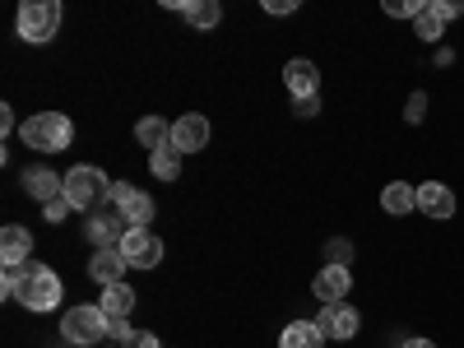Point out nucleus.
I'll return each instance as SVG.
<instances>
[{
  "label": "nucleus",
  "instance_id": "f257e3e1",
  "mask_svg": "<svg viewBox=\"0 0 464 348\" xmlns=\"http://www.w3.org/2000/svg\"><path fill=\"white\" fill-rule=\"evenodd\" d=\"M111 186H116V181H107V172H102V168H93V163H74V168L65 172V200H70V209L93 214L98 205L107 209Z\"/></svg>",
  "mask_w": 464,
  "mask_h": 348
},
{
  "label": "nucleus",
  "instance_id": "f03ea898",
  "mask_svg": "<svg viewBox=\"0 0 464 348\" xmlns=\"http://www.w3.org/2000/svg\"><path fill=\"white\" fill-rule=\"evenodd\" d=\"M19 135L37 153H61L74 140V121H70V116H61V111H33L28 121L19 126Z\"/></svg>",
  "mask_w": 464,
  "mask_h": 348
},
{
  "label": "nucleus",
  "instance_id": "7ed1b4c3",
  "mask_svg": "<svg viewBox=\"0 0 464 348\" xmlns=\"http://www.w3.org/2000/svg\"><path fill=\"white\" fill-rule=\"evenodd\" d=\"M61 14H65V10L56 5V0H24L14 28H19L24 43H52L56 28H61Z\"/></svg>",
  "mask_w": 464,
  "mask_h": 348
},
{
  "label": "nucleus",
  "instance_id": "20e7f679",
  "mask_svg": "<svg viewBox=\"0 0 464 348\" xmlns=\"http://www.w3.org/2000/svg\"><path fill=\"white\" fill-rule=\"evenodd\" d=\"M65 297V284L52 265H28V279H24V293L19 302L28 306V312H56Z\"/></svg>",
  "mask_w": 464,
  "mask_h": 348
},
{
  "label": "nucleus",
  "instance_id": "39448f33",
  "mask_svg": "<svg viewBox=\"0 0 464 348\" xmlns=\"http://www.w3.org/2000/svg\"><path fill=\"white\" fill-rule=\"evenodd\" d=\"M61 334L70 343H98L107 334V312L102 306H70L65 321H61Z\"/></svg>",
  "mask_w": 464,
  "mask_h": 348
},
{
  "label": "nucleus",
  "instance_id": "423d86ee",
  "mask_svg": "<svg viewBox=\"0 0 464 348\" xmlns=\"http://www.w3.org/2000/svg\"><path fill=\"white\" fill-rule=\"evenodd\" d=\"M116 214H121L130 227H149L153 223V200L144 196V190H135L130 181H116L111 186V200H107Z\"/></svg>",
  "mask_w": 464,
  "mask_h": 348
},
{
  "label": "nucleus",
  "instance_id": "0eeeda50",
  "mask_svg": "<svg viewBox=\"0 0 464 348\" xmlns=\"http://www.w3.org/2000/svg\"><path fill=\"white\" fill-rule=\"evenodd\" d=\"M116 251L126 256V265H130V269H153V265L163 260V242L153 237L149 227H130L126 237H121V246H116Z\"/></svg>",
  "mask_w": 464,
  "mask_h": 348
},
{
  "label": "nucleus",
  "instance_id": "6e6552de",
  "mask_svg": "<svg viewBox=\"0 0 464 348\" xmlns=\"http://www.w3.org/2000/svg\"><path fill=\"white\" fill-rule=\"evenodd\" d=\"M172 149H177V153H200V149H209V116H200V111L177 116V121H172Z\"/></svg>",
  "mask_w": 464,
  "mask_h": 348
},
{
  "label": "nucleus",
  "instance_id": "1a4fd4ad",
  "mask_svg": "<svg viewBox=\"0 0 464 348\" xmlns=\"http://www.w3.org/2000/svg\"><path fill=\"white\" fill-rule=\"evenodd\" d=\"M284 84H288V93H293L297 102H312V98L321 93V70H316V61L293 56V61L284 65Z\"/></svg>",
  "mask_w": 464,
  "mask_h": 348
},
{
  "label": "nucleus",
  "instance_id": "9d476101",
  "mask_svg": "<svg viewBox=\"0 0 464 348\" xmlns=\"http://www.w3.org/2000/svg\"><path fill=\"white\" fill-rule=\"evenodd\" d=\"M418 214L432 218V223L455 218V190H450L446 181H422V186H418Z\"/></svg>",
  "mask_w": 464,
  "mask_h": 348
},
{
  "label": "nucleus",
  "instance_id": "9b49d317",
  "mask_svg": "<svg viewBox=\"0 0 464 348\" xmlns=\"http://www.w3.org/2000/svg\"><path fill=\"white\" fill-rule=\"evenodd\" d=\"M316 325L325 330V339H353L362 330V316H358V306H348V302H330V306H321Z\"/></svg>",
  "mask_w": 464,
  "mask_h": 348
},
{
  "label": "nucleus",
  "instance_id": "f8f14e48",
  "mask_svg": "<svg viewBox=\"0 0 464 348\" xmlns=\"http://www.w3.org/2000/svg\"><path fill=\"white\" fill-rule=\"evenodd\" d=\"M348 288H353V269H348V265H325L321 275L312 279V293H316L321 306H330V302H348Z\"/></svg>",
  "mask_w": 464,
  "mask_h": 348
},
{
  "label": "nucleus",
  "instance_id": "ddd939ff",
  "mask_svg": "<svg viewBox=\"0 0 464 348\" xmlns=\"http://www.w3.org/2000/svg\"><path fill=\"white\" fill-rule=\"evenodd\" d=\"M126 232H130V223H126L121 214H116L111 205H107L102 214H93V218H89V242H93L98 251H102V246H121Z\"/></svg>",
  "mask_w": 464,
  "mask_h": 348
},
{
  "label": "nucleus",
  "instance_id": "4468645a",
  "mask_svg": "<svg viewBox=\"0 0 464 348\" xmlns=\"http://www.w3.org/2000/svg\"><path fill=\"white\" fill-rule=\"evenodd\" d=\"M126 256L116 251V246H102V251H93V260H89V275H93V284H102V288H111V284H126Z\"/></svg>",
  "mask_w": 464,
  "mask_h": 348
},
{
  "label": "nucleus",
  "instance_id": "2eb2a0df",
  "mask_svg": "<svg viewBox=\"0 0 464 348\" xmlns=\"http://www.w3.org/2000/svg\"><path fill=\"white\" fill-rule=\"evenodd\" d=\"M24 186H28V196L43 200V205H52V200L65 196V177L52 172V168H28V172H24Z\"/></svg>",
  "mask_w": 464,
  "mask_h": 348
},
{
  "label": "nucleus",
  "instance_id": "dca6fc26",
  "mask_svg": "<svg viewBox=\"0 0 464 348\" xmlns=\"http://www.w3.org/2000/svg\"><path fill=\"white\" fill-rule=\"evenodd\" d=\"M28 256H33V232L19 227V223L0 227V260L5 265H28Z\"/></svg>",
  "mask_w": 464,
  "mask_h": 348
},
{
  "label": "nucleus",
  "instance_id": "f3484780",
  "mask_svg": "<svg viewBox=\"0 0 464 348\" xmlns=\"http://www.w3.org/2000/svg\"><path fill=\"white\" fill-rule=\"evenodd\" d=\"M381 209L391 214V218H404L418 209V186L409 181H391V186H381Z\"/></svg>",
  "mask_w": 464,
  "mask_h": 348
},
{
  "label": "nucleus",
  "instance_id": "a211bd4d",
  "mask_svg": "<svg viewBox=\"0 0 464 348\" xmlns=\"http://www.w3.org/2000/svg\"><path fill=\"white\" fill-rule=\"evenodd\" d=\"M413 33L422 43H441L446 37V14H441V0H422L418 14H413Z\"/></svg>",
  "mask_w": 464,
  "mask_h": 348
},
{
  "label": "nucleus",
  "instance_id": "6ab92c4d",
  "mask_svg": "<svg viewBox=\"0 0 464 348\" xmlns=\"http://www.w3.org/2000/svg\"><path fill=\"white\" fill-rule=\"evenodd\" d=\"M279 348H325V330L316 321H288L279 334Z\"/></svg>",
  "mask_w": 464,
  "mask_h": 348
},
{
  "label": "nucleus",
  "instance_id": "aec40b11",
  "mask_svg": "<svg viewBox=\"0 0 464 348\" xmlns=\"http://www.w3.org/2000/svg\"><path fill=\"white\" fill-rule=\"evenodd\" d=\"M135 140H140L149 153L172 149V121H163V116H144V121L135 126Z\"/></svg>",
  "mask_w": 464,
  "mask_h": 348
},
{
  "label": "nucleus",
  "instance_id": "412c9836",
  "mask_svg": "<svg viewBox=\"0 0 464 348\" xmlns=\"http://www.w3.org/2000/svg\"><path fill=\"white\" fill-rule=\"evenodd\" d=\"M102 312H107V321H121V316H130V306H135V288L130 284H111V288H102Z\"/></svg>",
  "mask_w": 464,
  "mask_h": 348
},
{
  "label": "nucleus",
  "instance_id": "4be33fe9",
  "mask_svg": "<svg viewBox=\"0 0 464 348\" xmlns=\"http://www.w3.org/2000/svg\"><path fill=\"white\" fill-rule=\"evenodd\" d=\"M181 14H186V24H190V28H218L223 5H218V0H186Z\"/></svg>",
  "mask_w": 464,
  "mask_h": 348
},
{
  "label": "nucleus",
  "instance_id": "5701e85b",
  "mask_svg": "<svg viewBox=\"0 0 464 348\" xmlns=\"http://www.w3.org/2000/svg\"><path fill=\"white\" fill-rule=\"evenodd\" d=\"M149 172L159 177V181H177V177H181V153H177V149L149 153Z\"/></svg>",
  "mask_w": 464,
  "mask_h": 348
},
{
  "label": "nucleus",
  "instance_id": "b1692460",
  "mask_svg": "<svg viewBox=\"0 0 464 348\" xmlns=\"http://www.w3.org/2000/svg\"><path fill=\"white\" fill-rule=\"evenodd\" d=\"M24 279H28V265H5V279H0V293L19 302V293H24Z\"/></svg>",
  "mask_w": 464,
  "mask_h": 348
},
{
  "label": "nucleus",
  "instance_id": "393cba45",
  "mask_svg": "<svg viewBox=\"0 0 464 348\" xmlns=\"http://www.w3.org/2000/svg\"><path fill=\"white\" fill-rule=\"evenodd\" d=\"M107 339H116V343H126V339H135L130 321H126V316H121V321H107Z\"/></svg>",
  "mask_w": 464,
  "mask_h": 348
},
{
  "label": "nucleus",
  "instance_id": "a878e982",
  "mask_svg": "<svg viewBox=\"0 0 464 348\" xmlns=\"http://www.w3.org/2000/svg\"><path fill=\"white\" fill-rule=\"evenodd\" d=\"M404 116H409V121L418 126L422 116H428V93H413V98H409V111H404Z\"/></svg>",
  "mask_w": 464,
  "mask_h": 348
},
{
  "label": "nucleus",
  "instance_id": "bb28decb",
  "mask_svg": "<svg viewBox=\"0 0 464 348\" xmlns=\"http://www.w3.org/2000/svg\"><path fill=\"white\" fill-rule=\"evenodd\" d=\"M65 214H70V200H65V196H61V200H52V205H43V218H47V223H61Z\"/></svg>",
  "mask_w": 464,
  "mask_h": 348
},
{
  "label": "nucleus",
  "instance_id": "cd10ccee",
  "mask_svg": "<svg viewBox=\"0 0 464 348\" xmlns=\"http://www.w3.org/2000/svg\"><path fill=\"white\" fill-rule=\"evenodd\" d=\"M385 14H395V19H404V14H409V19H413V14H418V5H404V0H385Z\"/></svg>",
  "mask_w": 464,
  "mask_h": 348
},
{
  "label": "nucleus",
  "instance_id": "c85d7f7f",
  "mask_svg": "<svg viewBox=\"0 0 464 348\" xmlns=\"http://www.w3.org/2000/svg\"><path fill=\"white\" fill-rule=\"evenodd\" d=\"M265 10H269V14H293L297 0H265Z\"/></svg>",
  "mask_w": 464,
  "mask_h": 348
},
{
  "label": "nucleus",
  "instance_id": "c756f323",
  "mask_svg": "<svg viewBox=\"0 0 464 348\" xmlns=\"http://www.w3.org/2000/svg\"><path fill=\"white\" fill-rule=\"evenodd\" d=\"M441 14H446V24H450V19L464 14V5H459V0H441Z\"/></svg>",
  "mask_w": 464,
  "mask_h": 348
},
{
  "label": "nucleus",
  "instance_id": "7c9ffc66",
  "mask_svg": "<svg viewBox=\"0 0 464 348\" xmlns=\"http://www.w3.org/2000/svg\"><path fill=\"white\" fill-rule=\"evenodd\" d=\"M130 348H163V343H159V334H135Z\"/></svg>",
  "mask_w": 464,
  "mask_h": 348
},
{
  "label": "nucleus",
  "instance_id": "2f4dec72",
  "mask_svg": "<svg viewBox=\"0 0 464 348\" xmlns=\"http://www.w3.org/2000/svg\"><path fill=\"white\" fill-rule=\"evenodd\" d=\"M10 130H14V111L0 107V135H10Z\"/></svg>",
  "mask_w": 464,
  "mask_h": 348
},
{
  "label": "nucleus",
  "instance_id": "473e14b6",
  "mask_svg": "<svg viewBox=\"0 0 464 348\" xmlns=\"http://www.w3.org/2000/svg\"><path fill=\"white\" fill-rule=\"evenodd\" d=\"M400 348H437V343H432V339H422V334H409Z\"/></svg>",
  "mask_w": 464,
  "mask_h": 348
},
{
  "label": "nucleus",
  "instance_id": "72a5a7b5",
  "mask_svg": "<svg viewBox=\"0 0 464 348\" xmlns=\"http://www.w3.org/2000/svg\"><path fill=\"white\" fill-rule=\"evenodd\" d=\"M107 348H121V343H107Z\"/></svg>",
  "mask_w": 464,
  "mask_h": 348
}]
</instances>
